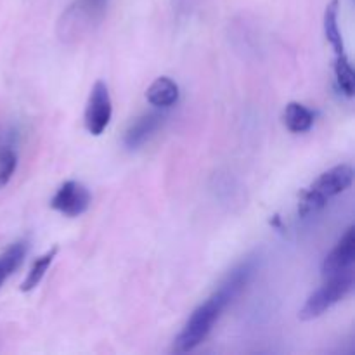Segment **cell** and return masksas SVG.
<instances>
[{
    "mask_svg": "<svg viewBox=\"0 0 355 355\" xmlns=\"http://www.w3.org/2000/svg\"><path fill=\"white\" fill-rule=\"evenodd\" d=\"M257 270V257L243 260L239 266H236L231 272L225 276L220 286L207 298L201 305L194 309L193 314L189 315L187 322L177 338L173 340V350L179 354L193 352L194 349L201 345L208 335L211 333L214 326L220 319L222 312L232 304L236 297L245 290L246 284L252 279L253 272Z\"/></svg>",
    "mask_w": 355,
    "mask_h": 355,
    "instance_id": "6da1fadb",
    "label": "cell"
},
{
    "mask_svg": "<svg viewBox=\"0 0 355 355\" xmlns=\"http://www.w3.org/2000/svg\"><path fill=\"white\" fill-rule=\"evenodd\" d=\"M354 182V168L350 165L333 166L328 172L321 173L304 193L300 194L298 211L302 217H309L318 214L321 208L326 207L331 198L338 196L343 191L349 189Z\"/></svg>",
    "mask_w": 355,
    "mask_h": 355,
    "instance_id": "7a4b0ae2",
    "label": "cell"
},
{
    "mask_svg": "<svg viewBox=\"0 0 355 355\" xmlns=\"http://www.w3.org/2000/svg\"><path fill=\"white\" fill-rule=\"evenodd\" d=\"M354 284V269L343 270V272L335 274V276H329L328 281L307 298L304 307L298 312V318L302 321H314V319L321 318L333 305H336L338 302H342L343 298H347L352 293Z\"/></svg>",
    "mask_w": 355,
    "mask_h": 355,
    "instance_id": "3957f363",
    "label": "cell"
},
{
    "mask_svg": "<svg viewBox=\"0 0 355 355\" xmlns=\"http://www.w3.org/2000/svg\"><path fill=\"white\" fill-rule=\"evenodd\" d=\"M106 6L107 0H75L59 21V38L62 42L78 40L101 21Z\"/></svg>",
    "mask_w": 355,
    "mask_h": 355,
    "instance_id": "277c9868",
    "label": "cell"
},
{
    "mask_svg": "<svg viewBox=\"0 0 355 355\" xmlns=\"http://www.w3.org/2000/svg\"><path fill=\"white\" fill-rule=\"evenodd\" d=\"M111 116H113V103H111L110 89L103 80H97L87 101L85 116H83L85 128L89 134L101 135L110 125Z\"/></svg>",
    "mask_w": 355,
    "mask_h": 355,
    "instance_id": "5b68a950",
    "label": "cell"
},
{
    "mask_svg": "<svg viewBox=\"0 0 355 355\" xmlns=\"http://www.w3.org/2000/svg\"><path fill=\"white\" fill-rule=\"evenodd\" d=\"M92 203L90 191L76 180H68L62 184L51 200V207L66 217H80L89 210Z\"/></svg>",
    "mask_w": 355,
    "mask_h": 355,
    "instance_id": "8992f818",
    "label": "cell"
},
{
    "mask_svg": "<svg viewBox=\"0 0 355 355\" xmlns=\"http://www.w3.org/2000/svg\"><path fill=\"white\" fill-rule=\"evenodd\" d=\"M355 260V229L350 225L345 231V234L340 238L335 248L326 255L322 260V276L329 277L335 274L343 272V270L354 269Z\"/></svg>",
    "mask_w": 355,
    "mask_h": 355,
    "instance_id": "52a82bcc",
    "label": "cell"
},
{
    "mask_svg": "<svg viewBox=\"0 0 355 355\" xmlns=\"http://www.w3.org/2000/svg\"><path fill=\"white\" fill-rule=\"evenodd\" d=\"M165 114L158 111H149V113L141 114L135 121H132L130 127L127 128L123 137V144L127 149H137L151 139V135L163 125Z\"/></svg>",
    "mask_w": 355,
    "mask_h": 355,
    "instance_id": "ba28073f",
    "label": "cell"
},
{
    "mask_svg": "<svg viewBox=\"0 0 355 355\" xmlns=\"http://www.w3.org/2000/svg\"><path fill=\"white\" fill-rule=\"evenodd\" d=\"M179 85L168 76H159L146 90V99L158 110H166L179 101Z\"/></svg>",
    "mask_w": 355,
    "mask_h": 355,
    "instance_id": "9c48e42d",
    "label": "cell"
},
{
    "mask_svg": "<svg viewBox=\"0 0 355 355\" xmlns=\"http://www.w3.org/2000/svg\"><path fill=\"white\" fill-rule=\"evenodd\" d=\"M28 248H30V246H28L26 239H19V241L12 243L6 252L0 253V288L3 286L7 277L12 276V274L19 269L24 257H26Z\"/></svg>",
    "mask_w": 355,
    "mask_h": 355,
    "instance_id": "30bf717a",
    "label": "cell"
},
{
    "mask_svg": "<svg viewBox=\"0 0 355 355\" xmlns=\"http://www.w3.org/2000/svg\"><path fill=\"white\" fill-rule=\"evenodd\" d=\"M314 113L302 103H290L284 107L283 121L288 130L293 134H304V132L311 130L314 125Z\"/></svg>",
    "mask_w": 355,
    "mask_h": 355,
    "instance_id": "8fae6325",
    "label": "cell"
},
{
    "mask_svg": "<svg viewBox=\"0 0 355 355\" xmlns=\"http://www.w3.org/2000/svg\"><path fill=\"white\" fill-rule=\"evenodd\" d=\"M338 9L340 2L338 0H331L324 10V35L328 42L331 44L335 54H345V45H343L342 31L338 26Z\"/></svg>",
    "mask_w": 355,
    "mask_h": 355,
    "instance_id": "7c38bea8",
    "label": "cell"
},
{
    "mask_svg": "<svg viewBox=\"0 0 355 355\" xmlns=\"http://www.w3.org/2000/svg\"><path fill=\"white\" fill-rule=\"evenodd\" d=\"M55 255H58V246H54V248L49 250L47 253H44V255L38 257V259L35 260L33 266H31V269H30V272H28L26 279L23 281V284H21V291H24V293H28V291H33L35 288L42 283L45 272L49 270L51 263L54 262Z\"/></svg>",
    "mask_w": 355,
    "mask_h": 355,
    "instance_id": "4fadbf2b",
    "label": "cell"
},
{
    "mask_svg": "<svg viewBox=\"0 0 355 355\" xmlns=\"http://www.w3.org/2000/svg\"><path fill=\"white\" fill-rule=\"evenodd\" d=\"M335 75L338 89L345 94L347 97H352L355 92V73L352 62L347 58V54H338L335 59Z\"/></svg>",
    "mask_w": 355,
    "mask_h": 355,
    "instance_id": "5bb4252c",
    "label": "cell"
},
{
    "mask_svg": "<svg viewBox=\"0 0 355 355\" xmlns=\"http://www.w3.org/2000/svg\"><path fill=\"white\" fill-rule=\"evenodd\" d=\"M17 166V153L12 144L0 142V187L6 186Z\"/></svg>",
    "mask_w": 355,
    "mask_h": 355,
    "instance_id": "9a60e30c",
    "label": "cell"
}]
</instances>
